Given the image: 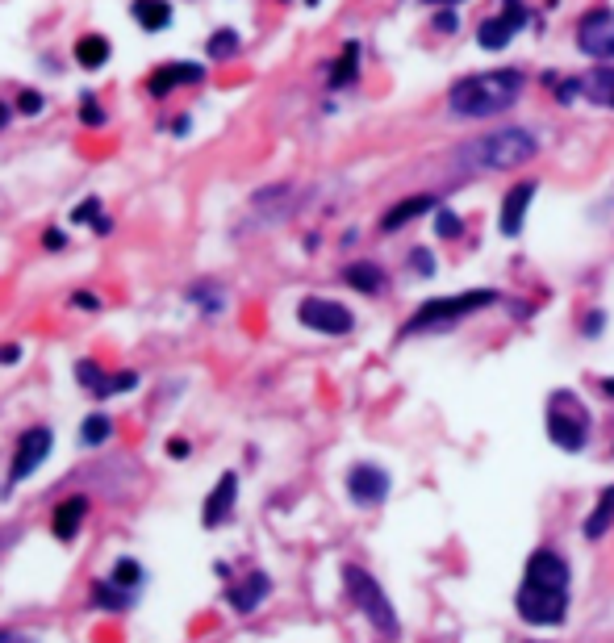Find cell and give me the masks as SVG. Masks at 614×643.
Returning a JSON list of instances; mask_svg holds the SVG:
<instances>
[{"label": "cell", "instance_id": "obj_38", "mask_svg": "<svg viewBox=\"0 0 614 643\" xmlns=\"http://www.w3.org/2000/svg\"><path fill=\"white\" fill-rule=\"evenodd\" d=\"M42 243H46V247H63V243H67V238H63L59 230H46V238H42Z\"/></svg>", "mask_w": 614, "mask_h": 643}, {"label": "cell", "instance_id": "obj_10", "mask_svg": "<svg viewBox=\"0 0 614 643\" xmlns=\"http://www.w3.org/2000/svg\"><path fill=\"white\" fill-rule=\"evenodd\" d=\"M347 489H351V502L360 506H381L389 497V472L376 468V464H356L347 472Z\"/></svg>", "mask_w": 614, "mask_h": 643}, {"label": "cell", "instance_id": "obj_16", "mask_svg": "<svg viewBox=\"0 0 614 643\" xmlns=\"http://www.w3.org/2000/svg\"><path fill=\"white\" fill-rule=\"evenodd\" d=\"M234 497H239V476H234V472H226L222 481L214 485V493H209L205 510H201L205 527H222V522H226V514L234 510Z\"/></svg>", "mask_w": 614, "mask_h": 643}, {"label": "cell", "instance_id": "obj_25", "mask_svg": "<svg viewBox=\"0 0 614 643\" xmlns=\"http://www.w3.org/2000/svg\"><path fill=\"white\" fill-rule=\"evenodd\" d=\"M610 522H614V485L602 489L594 514H589V522H585V535H589V539H602V535L610 531Z\"/></svg>", "mask_w": 614, "mask_h": 643}, {"label": "cell", "instance_id": "obj_18", "mask_svg": "<svg viewBox=\"0 0 614 643\" xmlns=\"http://www.w3.org/2000/svg\"><path fill=\"white\" fill-rule=\"evenodd\" d=\"M84 510H88V497H67V502L55 510V518H51V531L59 539H76L80 522H84Z\"/></svg>", "mask_w": 614, "mask_h": 643}, {"label": "cell", "instance_id": "obj_15", "mask_svg": "<svg viewBox=\"0 0 614 643\" xmlns=\"http://www.w3.org/2000/svg\"><path fill=\"white\" fill-rule=\"evenodd\" d=\"M205 80V67H197V63H163L155 76L147 80V92L151 97H168V92H176L180 84H201Z\"/></svg>", "mask_w": 614, "mask_h": 643}, {"label": "cell", "instance_id": "obj_42", "mask_svg": "<svg viewBox=\"0 0 614 643\" xmlns=\"http://www.w3.org/2000/svg\"><path fill=\"white\" fill-rule=\"evenodd\" d=\"M5 126H9V105L0 101V130H5Z\"/></svg>", "mask_w": 614, "mask_h": 643}, {"label": "cell", "instance_id": "obj_43", "mask_svg": "<svg viewBox=\"0 0 614 643\" xmlns=\"http://www.w3.org/2000/svg\"><path fill=\"white\" fill-rule=\"evenodd\" d=\"M602 393H606V397H614V380H610V376L602 380Z\"/></svg>", "mask_w": 614, "mask_h": 643}, {"label": "cell", "instance_id": "obj_11", "mask_svg": "<svg viewBox=\"0 0 614 643\" xmlns=\"http://www.w3.org/2000/svg\"><path fill=\"white\" fill-rule=\"evenodd\" d=\"M51 456V431L46 426H34V431H26V439L17 443V456H13V472H9V481L21 485L26 476Z\"/></svg>", "mask_w": 614, "mask_h": 643}, {"label": "cell", "instance_id": "obj_32", "mask_svg": "<svg viewBox=\"0 0 614 643\" xmlns=\"http://www.w3.org/2000/svg\"><path fill=\"white\" fill-rule=\"evenodd\" d=\"M92 218H101V201H97V197L80 201L76 213H72V222H80V226H92Z\"/></svg>", "mask_w": 614, "mask_h": 643}, {"label": "cell", "instance_id": "obj_2", "mask_svg": "<svg viewBox=\"0 0 614 643\" xmlns=\"http://www.w3.org/2000/svg\"><path fill=\"white\" fill-rule=\"evenodd\" d=\"M539 155V142L531 130H518V126H506V130H493L477 142H468L460 147V163L464 168H477V172H510V168H523Z\"/></svg>", "mask_w": 614, "mask_h": 643}, {"label": "cell", "instance_id": "obj_19", "mask_svg": "<svg viewBox=\"0 0 614 643\" xmlns=\"http://www.w3.org/2000/svg\"><path fill=\"white\" fill-rule=\"evenodd\" d=\"M268 585H272V581H268L264 573H251L243 585H234V589H230V606H234V610H243V614H247V610H255L259 602L268 598Z\"/></svg>", "mask_w": 614, "mask_h": 643}, {"label": "cell", "instance_id": "obj_28", "mask_svg": "<svg viewBox=\"0 0 614 643\" xmlns=\"http://www.w3.org/2000/svg\"><path fill=\"white\" fill-rule=\"evenodd\" d=\"M188 297L201 301V305L209 309V314H218V309L226 305V297H222V293H214V284H193V289H188Z\"/></svg>", "mask_w": 614, "mask_h": 643}, {"label": "cell", "instance_id": "obj_3", "mask_svg": "<svg viewBox=\"0 0 614 643\" xmlns=\"http://www.w3.org/2000/svg\"><path fill=\"white\" fill-rule=\"evenodd\" d=\"M493 301H498L493 289H468V293H456V297H431V301L418 305V314L406 326H401V339L427 335V330H447V326L464 322L468 314H477V309H485Z\"/></svg>", "mask_w": 614, "mask_h": 643}, {"label": "cell", "instance_id": "obj_13", "mask_svg": "<svg viewBox=\"0 0 614 643\" xmlns=\"http://www.w3.org/2000/svg\"><path fill=\"white\" fill-rule=\"evenodd\" d=\"M76 380L88 389V393H97V397H109V393H130L134 385H138V376L134 372H117V376H105L101 372V364H92V360H80L76 364Z\"/></svg>", "mask_w": 614, "mask_h": 643}, {"label": "cell", "instance_id": "obj_7", "mask_svg": "<svg viewBox=\"0 0 614 643\" xmlns=\"http://www.w3.org/2000/svg\"><path fill=\"white\" fill-rule=\"evenodd\" d=\"M297 322L318 330V335H351V326H356V314H351L347 305L330 301V297H305L297 305Z\"/></svg>", "mask_w": 614, "mask_h": 643}, {"label": "cell", "instance_id": "obj_33", "mask_svg": "<svg viewBox=\"0 0 614 643\" xmlns=\"http://www.w3.org/2000/svg\"><path fill=\"white\" fill-rule=\"evenodd\" d=\"M138 577H143V573H138V564H134V560H122V564H117V573H113V581L122 585V589H126V585H134Z\"/></svg>", "mask_w": 614, "mask_h": 643}, {"label": "cell", "instance_id": "obj_17", "mask_svg": "<svg viewBox=\"0 0 614 643\" xmlns=\"http://www.w3.org/2000/svg\"><path fill=\"white\" fill-rule=\"evenodd\" d=\"M427 209H435V197H427V193H422V197H406V201H397V205L385 213V218H381V230H385V234H393V230H401L406 222H414L418 213H427Z\"/></svg>", "mask_w": 614, "mask_h": 643}, {"label": "cell", "instance_id": "obj_23", "mask_svg": "<svg viewBox=\"0 0 614 643\" xmlns=\"http://www.w3.org/2000/svg\"><path fill=\"white\" fill-rule=\"evenodd\" d=\"M76 63L88 67V71L105 67V63H109V38H105V34H84V38L76 42Z\"/></svg>", "mask_w": 614, "mask_h": 643}, {"label": "cell", "instance_id": "obj_20", "mask_svg": "<svg viewBox=\"0 0 614 643\" xmlns=\"http://www.w3.org/2000/svg\"><path fill=\"white\" fill-rule=\"evenodd\" d=\"M134 21H138V26H143V30H168L172 26V5H168V0H134Z\"/></svg>", "mask_w": 614, "mask_h": 643}, {"label": "cell", "instance_id": "obj_40", "mask_svg": "<svg viewBox=\"0 0 614 643\" xmlns=\"http://www.w3.org/2000/svg\"><path fill=\"white\" fill-rule=\"evenodd\" d=\"M0 643H34V639H26V635H13V631H0Z\"/></svg>", "mask_w": 614, "mask_h": 643}, {"label": "cell", "instance_id": "obj_5", "mask_svg": "<svg viewBox=\"0 0 614 643\" xmlns=\"http://www.w3.org/2000/svg\"><path fill=\"white\" fill-rule=\"evenodd\" d=\"M548 435L564 451H581L589 443V414H585V406L573 393H564V389L552 393V401H548Z\"/></svg>", "mask_w": 614, "mask_h": 643}, {"label": "cell", "instance_id": "obj_36", "mask_svg": "<svg viewBox=\"0 0 614 643\" xmlns=\"http://www.w3.org/2000/svg\"><path fill=\"white\" fill-rule=\"evenodd\" d=\"M414 268H418L422 276H431V268H435V264H431V251H422V247H418V251H414Z\"/></svg>", "mask_w": 614, "mask_h": 643}, {"label": "cell", "instance_id": "obj_21", "mask_svg": "<svg viewBox=\"0 0 614 643\" xmlns=\"http://www.w3.org/2000/svg\"><path fill=\"white\" fill-rule=\"evenodd\" d=\"M581 92L589 101H598V105H606V109H614V67H594L589 76L581 80Z\"/></svg>", "mask_w": 614, "mask_h": 643}, {"label": "cell", "instance_id": "obj_27", "mask_svg": "<svg viewBox=\"0 0 614 643\" xmlns=\"http://www.w3.org/2000/svg\"><path fill=\"white\" fill-rule=\"evenodd\" d=\"M109 431H113L109 418H105V414H92V418H84V426H80V439L97 447V443H105V439H109Z\"/></svg>", "mask_w": 614, "mask_h": 643}, {"label": "cell", "instance_id": "obj_31", "mask_svg": "<svg viewBox=\"0 0 614 643\" xmlns=\"http://www.w3.org/2000/svg\"><path fill=\"white\" fill-rule=\"evenodd\" d=\"M80 122H84V126H105V109L92 101V97H84V101H80Z\"/></svg>", "mask_w": 614, "mask_h": 643}, {"label": "cell", "instance_id": "obj_14", "mask_svg": "<svg viewBox=\"0 0 614 643\" xmlns=\"http://www.w3.org/2000/svg\"><path fill=\"white\" fill-rule=\"evenodd\" d=\"M527 585H543V589H569V564H564L556 552H535L527 560Z\"/></svg>", "mask_w": 614, "mask_h": 643}, {"label": "cell", "instance_id": "obj_22", "mask_svg": "<svg viewBox=\"0 0 614 643\" xmlns=\"http://www.w3.org/2000/svg\"><path fill=\"white\" fill-rule=\"evenodd\" d=\"M343 280L351 284V289H360V293H381L385 289V272L368 264V259H356V264H347L343 268Z\"/></svg>", "mask_w": 614, "mask_h": 643}, {"label": "cell", "instance_id": "obj_4", "mask_svg": "<svg viewBox=\"0 0 614 643\" xmlns=\"http://www.w3.org/2000/svg\"><path fill=\"white\" fill-rule=\"evenodd\" d=\"M343 581H347V598L364 610L368 623L381 631L385 639H393V635H397V610H393V602L385 598V589L376 585V577H368L364 568H356V564H347V568H343Z\"/></svg>", "mask_w": 614, "mask_h": 643}, {"label": "cell", "instance_id": "obj_12", "mask_svg": "<svg viewBox=\"0 0 614 643\" xmlns=\"http://www.w3.org/2000/svg\"><path fill=\"white\" fill-rule=\"evenodd\" d=\"M535 180H523V184H514L510 193L502 197V218H498V226H502V234L506 238H514V234H523V222H527V209H531V201H535Z\"/></svg>", "mask_w": 614, "mask_h": 643}, {"label": "cell", "instance_id": "obj_9", "mask_svg": "<svg viewBox=\"0 0 614 643\" xmlns=\"http://www.w3.org/2000/svg\"><path fill=\"white\" fill-rule=\"evenodd\" d=\"M523 21H527L523 0H506V13L485 17V21H481L477 42L485 46V51H502V46H510V38H514L518 30H523Z\"/></svg>", "mask_w": 614, "mask_h": 643}, {"label": "cell", "instance_id": "obj_26", "mask_svg": "<svg viewBox=\"0 0 614 643\" xmlns=\"http://www.w3.org/2000/svg\"><path fill=\"white\" fill-rule=\"evenodd\" d=\"M205 55L209 59H230V55H239V34L234 30H214L205 42Z\"/></svg>", "mask_w": 614, "mask_h": 643}, {"label": "cell", "instance_id": "obj_35", "mask_svg": "<svg viewBox=\"0 0 614 643\" xmlns=\"http://www.w3.org/2000/svg\"><path fill=\"white\" fill-rule=\"evenodd\" d=\"M435 30H443V34H456V30H460V17H456V9H443V13L435 17Z\"/></svg>", "mask_w": 614, "mask_h": 643}, {"label": "cell", "instance_id": "obj_37", "mask_svg": "<svg viewBox=\"0 0 614 643\" xmlns=\"http://www.w3.org/2000/svg\"><path fill=\"white\" fill-rule=\"evenodd\" d=\"M602 322H606L602 314H589V318H585V335H589V339H594V335H598V330H602Z\"/></svg>", "mask_w": 614, "mask_h": 643}, {"label": "cell", "instance_id": "obj_44", "mask_svg": "<svg viewBox=\"0 0 614 643\" xmlns=\"http://www.w3.org/2000/svg\"><path fill=\"white\" fill-rule=\"evenodd\" d=\"M427 5H435V0H427Z\"/></svg>", "mask_w": 614, "mask_h": 643}, {"label": "cell", "instance_id": "obj_1", "mask_svg": "<svg viewBox=\"0 0 614 643\" xmlns=\"http://www.w3.org/2000/svg\"><path fill=\"white\" fill-rule=\"evenodd\" d=\"M523 97V71L518 67H493L477 71V76H464L447 92V109L468 122H481V117H498Z\"/></svg>", "mask_w": 614, "mask_h": 643}, {"label": "cell", "instance_id": "obj_39", "mask_svg": "<svg viewBox=\"0 0 614 643\" xmlns=\"http://www.w3.org/2000/svg\"><path fill=\"white\" fill-rule=\"evenodd\" d=\"M72 301H76V305H80V309H97V297H88V293H76V297H72Z\"/></svg>", "mask_w": 614, "mask_h": 643}, {"label": "cell", "instance_id": "obj_30", "mask_svg": "<svg viewBox=\"0 0 614 643\" xmlns=\"http://www.w3.org/2000/svg\"><path fill=\"white\" fill-rule=\"evenodd\" d=\"M92 598H97V606H126V602H130V598H126V589L117 593V585H109V581L92 585Z\"/></svg>", "mask_w": 614, "mask_h": 643}, {"label": "cell", "instance_id": "obj_8", "mask_svg": "<svg viewBox=\"0 0 614 643\" xmlns=\"http://www.w3.org/2000/svg\"><path fill=\"white\" fill-rule=\"evenodd\" d=\"M577 46L589 59H614V13L610 9H589L577 26Z\"/></svg>", "mask_w": 614, "mask_h": 643}, {"label": "cell", "instance_id": "obj_29", "mask_svg": "<svg viewBox=\"0 0 614 643\" xmlns=\"http://www.w3.org/2000/svg\"><path fill=\"white\" fill-rule=\"evenodd\" d=\"M435 234H439V238H460V234H464V222L456 218L452 209H439V213H435Z\"/></svg>", "mask_w": 614, "mask_h": 643}, {"label": "cell", "instance_id": "obj_41", "mask_svg": "<svg viewBox=\"0 0 614 643\" xmlns=\"http://www.w3.org/2000/svg\"><path fill=\"white\" fill-rule=\"evenodd\" d=\"M17 355H21L17 347H5V351H0V364H17Z\"/></svg>", "mask_w": 614, "mask_h": 643}, {"label": "cell", "instance_id": "obj_34", "mask_svg": "<svg viewBox=\"0 0 614 643\" xmlns=\"http://www.w3.org/2000/svg\"><path fill=\"white\" fill-rule=\"evenodd\" d=\"M17 109H21V113H30V117H34V113H42V92H21V97H17Z\"/></svg>", "mask_w": 614, "mask_h": 643}, {"label": "cell", "instance_id": "obj_45", "mask_svg": "<svg viewBox=\"0 0 614 643\" xmlns=\"http://www.w3.org/2000/svg\"><path fill=\"white\" fill-rule=\"evenodd\" d=\"M310 5H318V0H310Z\"/></svg>", "mask_w": 614, "mask_h": 643}, {"label": "cell", "instance_id": "obj_24", "mask_svg": "<svg viewBox=\"0 0 614 643\" xmlns=\"http://www.w3.org/2000/svg\"><path fill=\"white\" fill-rule=\"evenodd\" d=\"M360 76V46L356 42H347L343 46V55L335 59V67H330V88H347V84H356Z\"/></svg>", "mask_w": 614, "mask_h": 643}, {"label": "cell", "instance_id": "obj_6", "mask_svg": "<svg viewBox=\"0 0 614 643\" xmlns=\"http://www.w3.org/2000/svg\"><path fill=\"white\" fill-rule=\"evenodd\" d=\"M514 606L523 614V623H531V627H560L564 614H569V589H543V585L523 581Z\"/></svg>", "mask_w": 614, "mask_h": 643}]
</instances>
